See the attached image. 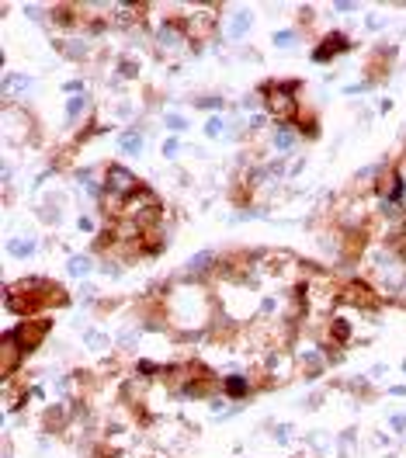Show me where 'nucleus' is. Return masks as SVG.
<instances>
[{"instance_id":"6","label":"nucleus","mask_w":406,"mask_h":458,"mask_svg":"<svg viewBox=\"0 0 406 458\" xmlns=\"http://www.w3.org/2000/svg\"><path fill=\"white\" fill-rule=\"evenodd\" d=\"M69 271H73V275H87V271H90V264H87L84 257H73V260H69Z\"/></svg>"},{"instance_id":"12","label":"nucleus","mask_w":406,"mask_h":458,"mask_svg":"<svg viewBox=\"0 0 406 458\" xmlns=\"http://www.w3.org/2000/svg\"><path fill=\"white\" fill-rule=\"evenodd\" d=\"M219 132H223V122L212 118V122H208V136H219Z\"/></svg>"},{"instance_id":"4","label":"nucleus","mask_w":406,"mask_h":458,"mask_svg":"<svg viewBox=\"0 0 406 458\" xmlns=\"http://www.w3.org/2000/svg\"><path fill=\"white\" fill-rule=\"evenodd\" d=\"M292 108H295V104H292L288 94H274V97H271V111L278 114V118H292Z\"/></svg>"},{"instance_id":"3","label":"nucleus","mask_w":406,"mask_h":458,"mask_svg":"<svg viewBox=\"0 0 406 458\" xmlns=\"http://www.w3.org/2000/svg\"><path fill=\"white\" fill-rule=\"evenodd\" d=\"M42 333H45V323H35V326H18V333H14V337H21L24 351H31V344H39V340H42Z\"/></svg>"},{"instance_id":"7","label":"nucleus","mask_w":406,"mask_h":458,"mask_svg":"<svg viewBox=\"0 0 406 458\" xmlns=\"http://www.w3.org/2000/svg\"><path fill=\"white\" fill-rule=\"evenodd\" d=\"M208 260H212V253H198V257L191 260V271H205V267H208Z\"/></svg>"},{"instance_id":"8","label":"nucleus","mask_w":406,"mask_h":458,"mask_svg":"<svg viewBox=\"0 0 406 458\" xmlns=\"http://www.w3.org/2000/svg\"><path fill=\"white\" fill-rule=\"evenodd\" d=\"M31 247H35L31 240H24V243H21V240H14V243H11V250H14V253H31Z\"/></svg>"},{"instance_id":"5","label":"nucleus","mask_w":406,"mask_h":458,"mask_svg":"<svg viewBox=\"0 0 406 458\" xmlns=\"http://www.w3.org/2000/svg\"><path fill=\"white\" fill-rule=\"evenodd\" d=\"M139 146H142V139H139V136H132V132L122 139V149H125V153H139Z\"/></svg>"},{"instance_id":"11","label":"nucleus","mask_w":406,"mask_h":458,"mask_svg":"<svg viewBox=\"0 0 406 458\" xmlns=\"http://www.w3.org/2000/svg\"><path fill=\"white\" fill-rule=\"evenodd\" d=\"M274 42H278V46H292V31H278Z\"/></svg>"},{"instance_id":"1","label":"nucleus","mask_w":406,"mask_h":458,"mask_svg":"<svg viewBox=\"0 0 406 458\" xmlns=\"http://www.w3.org/2000/svg\"><path fill=\"white\" fill-rule=\"evenodd\" d=\"M108 187L118 191V195H129V191H135V181L125 167H108Z\"/></svg>"},{"instance_id":"2","label":"nucleus","mask_w":406,"mask_h":458,"mask_svg":"<svg viewBox=\"0 0 406 458\" xmlns=\"http://www.w3.org/2000/svg\"><path fill=\"white\" fill-rule=\"evenodd\" d=\"M180 42H184V31H180V24L167 21V24L160 28V46H163V49H177Z\"/></svg>"},{"instance_id":"10","label":"nucleus","mask_w":406,"mask_h":458,"mask_svg":"<svg viewBox=\"0 0 406 458\" xmlns=\"http://www.w3.org/2000/svg\"><path fill=\"white\" fill-rule=\"evenodd\" d=\"M247 24H250V18H247V14H240V18L233 21V35H240V31H243Z\"/></svg>"},{"instance_id":"9","label":"nucleus","mask_w":406,"mask_h":458,"mask_svg":"<svg viewBox=\"0 0 406 458\" xmlns=\"http://www.w3.org/2000/svg\"><path fill=\"white\" fill-rule=\"evenodd\" d=\"M167 125H170L174 132H180V129H184V118H180V114H167Z\"/></svg>"}]
</instances>
